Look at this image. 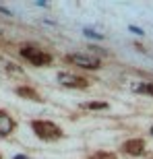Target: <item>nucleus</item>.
Segmentation results:
<instances>
[{"mask_svg":"<svg viewBox=\"0 0 153 159\" xmlns=\"http://www.w3.org/2000/svg\"><path fill=\"white\" fill-rule=\"evenodd\" d=\"M31 128L44 141H56V139H62L64 136V132H62L60 126H56L54 122H48V120H33L31 122Z\"/></svg>","mask_w":153,"mask_h":159,"instance_id":"nucleus-1","label":"nucleus"},{"mask_svg":"<svg viewBox=\"0 0 153 159\" xmlns=\"http://www.w3.org/2000/svg\"><path fill=\"white\" fill-rule=\"evenodd\" d=\"M64 60L75 66H81V68H89V70H95L101 66V60L93 54H68Z\"/></svg>","mask_w":153,"mask_h":159,"instance_id":"nucleus-2","label":"nucleus"},{"mask_svg":"<svg viewBox=\"0 0 153 159\" xmlns=\"http://www.w3.org/2000/svg\"><path fill=\"white\" fill-rule=\"evenodd\" d=\"M21 54H23V58H27L31 64H35V66H48L52 62V56L46 54L44 50H37V48H23Z\"/></svg>","mask_w":153,"mask_h":159,"instance_id":"nucleus-3","label":"nucleus"},{"mask_svg":"<svg viewBox=\"0 0 153 159\" xmlns=\"http://www.w3.org/2000/svg\"><path fill=\"white\" fill-rule=\"evenodd\" d=\"M58 83L62 87H71V89H85L89 85L87 79H81V77H76V75H72V72H60Z\"/></svg>","mask_w":153,"mask_h":159,"instance_id":"nucleus-4","label":"nucleus"},{"mask_svg":"<svg viewBox=\"0 0 153 159\" xmlns=\"http://www.w3.org/2000/svg\"><path fill=\"white\" fill-rule=\"evenodd\" d=\"M122 149H124V153H128V155H143L145 153V143L141 139H130V141H126L122 145Z\"/></svg>","mask_w":153,"mask_h":159,"instance_id":"nucleus-5","label":"nucleus"},{"mask_svg":"<svg viewBox=\"0 0 153 159\" xmlns=\"http://www.w3.org/2000/svg\"><path fill=\"white\" fill-rule=\"evenodd\" d=\"M12 128H15V122H12V118H11L6 112H0V134H2V136L11 134Z\"/></svg>","mask_w":153,"mask_h":159,"instance_id":"nucleus-6","label":"nucleus"},{"mask_svg":"<svg viewBox=\"0 0 153 159\" xmlns=\"http://www.w3.org/2000/svg\"><path fill=\"white\" fill-rule=\"evenodd\" d=\"M17 93L21 95V97H27V99H33V101H39V95L33 91V89H27V87H19Z\"/></svg>","mask_w":153,"mask_h":159,"instance_id":"nucleus-7","label":"nucleus"},{"mask_svg":"<svg viewBox=\"0 0 153 159\" xmlns=\"http://www.w3.org/2000/svg\"><path fill=\"white\" fill-rule=\"evenodd\" d=\"M132 91H137V93H149V95H153V85H151V83H139V85H132Z\"/></svg>","mask_w":153,"mask_h":159,"instance_id":"nucleus-8","label":"nucleus"},{"mask_svg":"<svg viewBox=\"0 0 153 159\" xmlns=\"http://www.w3.org/2000/svg\"><path fill=\"white\" fill-rule=\"evenodd\" d=\"M85 110H106L108 103L106 101H91V103H83Z\"/></svg>","mask_w":153,"mask_h":159,"instance_id":"nucleus-9","label":"nucleus"},{"mask_svg":"<svg viewBox=\"0 0 153 159\" xmlns=\"http://www.w3.org/2000/svg\"><path fill=\"white\" fill-rule=\"evenodd\" d=\"M93 159H116L114 153H108V151H100V153H95Z\"/></svg>","mask_w":153,"mask_h":159,"instance_id":"nucleus-10","label":"nucleus"},{"mask_svg":"<svg viewBox=\"0 0 153 159\" xmlns=\"http://www.w3.org/2000/svg\"><path fill=\"white\" fill-rule=\"evenodd\" d=\"M130 31H135L137 35H143V31H141V29H139V27H132V25H130Z\"/></svg>","mask_w":153,"mask_h":159,"instance_id":"nucleus-11","label":"nucleus"},{"mask_svg":"<svg viewBox=\"0 0 153 159\" xmlns=\"http://www.w3.org/2000/svg\"><path fill=\"white\" fill-rule=\"evenodd\" d=\"M15 159H27V157H23V155H17V157H15Z\"/></svg>","mask_w":153,"mask_h":159,"instance_id":"nucleus-12","label":"nucleus"},{"mask_svg":"<svg viewBox=\"0 0 153 159\" xmlns=\"http://www.w3.org/2000/svg\"><path fill=\"white\" fill-rule=\"evenodd\" d=\"M149 132H151V136H153V126H151V130H149Z\"/></svg>","mask_w":153,"mask_h":159,"instance_id":"nucleus-13","label":"nucleus"}]
</instances>
